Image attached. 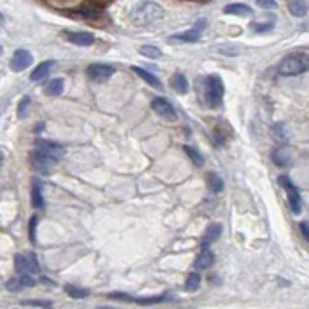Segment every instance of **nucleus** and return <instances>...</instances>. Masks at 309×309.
I'll return each mask as SVG.
<instances>
[{
	"mask_svg": "<svg viewBox=\"0 0 309 309\" xmlns=\"http://www.w3.org/2000/svg\"><path fill=\"white\" fill-rule=\"evenodd\" d=\"M162 17H164L162 6H159L157 2H151V0L136 4L132 8V12H130V19H132L134 25H137V27L153 25V23H157Z\"/></svg>",
	"mask_w": 309,
	"mask_h": 309,
	"instance_id": "1",
	"label": "nucleus"
},
{
	"mask_svg": "<svg viewBox=\"0 0 309 309\" xmlns=\"http://www.w3.org/2000/svg\"><path fill=\"white\" fill-rule=\"evenodd\" d=\"M309 69V56L308 54H290L279 63V73L282 76H296L306 73Z\"/></svg>",
	"mask_w": 309,
	"mask_h": 309,
	"instance_id": "2",
	"label": "nucleus"
},
{
	"mask_svg": "<svg viewBox=\"0 0 309 309\" xmlns=\"http://www.w3.org/2000/svg\"><path fill=\"white\" fill-rule=\"evenodd\" d=\"M206 100L210 107H220L223 100V82L218 74H210L206 78Z\"/></svg>",
	"mask_w": 309,
	"mask_h": 309,
	"instance_id": "3",
	"label": "nucleus"
},
{
	"mask_svg": "<svg viewBox=\"0 0 309 309\" xmlns=\"http://www.w3.org/2000/svg\"><path fill=\"white\" fill-rule=\"evenodd\" d=\"M29 161H31V166H33L36 172H40V174H52V172H54V166H56V159L50 157V155H46V153H42V151H38V149H34V151L31 153Z\"/></svg>",
	"mask_w": 309,
	"mask_h": 309,
	"instance_id": "4",
	"label": "nucleus"
},
{
	"mask_svg": "<svg viewBox=\"0 0 309 309\" xmlns=\"http://www.w3.org/2000/svg\"><path fill=\"white\" fill-rule=\"evenodd\" d=\"M109 298H115V300H122V302H134V304H139V306H153V304H162V302H170L174 296L172 294H162V296H151V298H137V296H128L124 292H111L107 294Z\"/></svg>",
	"mask_w": 309,
	"mask_h": 309,
	"instance_id": "5",
	"label": "nucleus"
},
{
	"mask_svg": "<svg viewBox=\"0 0 309 309\" xmlns=\"http://www.w3.org/2000/svg\"><path fill=\"white\" fill-rule=\"evenodd\" d=\"M15 264V269L19 271V273H31V275H34V273H38L40 271V265H38V260H36V256L34 254H31V252H25V254H17L14 260Z\"/></svg>",
	"mask_w": 309,
	"mask_h": 309,
	"instance_id": "6",
	"label": "nucleus"
},
{
	"mask_svg": "<svg viewBox=\"0 0 309 309\" xmlns=\"http://www.w3.org/2000/svg\"><path fill=\"white\" fill-rule=\"evenodd\" d=\"M205 27H206V21L205 19H199V21L193 25V29L177 33V34H172L168 40H170V42H197V40L201 38Z\"/></svg>",
	"mask_w": 309,
	"mask_h": 309,
	"instance_id": "7",
	"label": "nucleus"
},
{
	"mask_svg": "<svg viewBox=\"0 0 309 309\" xmlns=\"http://www.w3.org/2000/svg\"><path fill=\"white\" fill-rule=\"evenodd\" d=\"M86 74L92 82H105L115 74V69L111 65H105V63H92L86 69Z\"/></svg>",
	"mask_w": 309,
	"mask_h": 309,
	"instance_id": "8",
	"label": "nucleus"
},
{
	"mask_svg": "<svg viewBox=\"0 0 309 309\" xmlns=\"http://www.w3.org/2000/svg\"><path fill=\"white\" fill-rule=\"evenodd\" d=\"M279 185L280 187H284L286 191H288V205H290V210L294 212V214H300L302 212V201H300V193L296 189V185L290 181V177L286 176H280L279 177Z\"/></svg>",
	"mask_w": 309,
	"mask_h": 309,
	"instance_id": "9",
	"label": "nucleus"
},
{
	"mask_svg": "<svg viewBox=\"0 0 309 309\" xmlns=\"http://www.w3.org/2000/svg\"><path fill=\"white\" fill-rule=\"evenodd\" d=\"M31 63H33L31 52L23 50V48H19V50H15L14 56L10 58V69H12L14 73H19V71H25Z\"/></svg>",
	"mask_w": 309,
	"mask_h": 309,
	"instance_id": "10",
	"label": "nucleus"
},
{
	"mask_svg": "<svg viewBox=\"0 0 309 309\" xmlns=\"http://www.w3.org/2000/svg\"><path fill=\"white\" fill-rule=\"evenodd\" d=\"M151 107H153V111L159 117L166 118V120H174L176 118V109L172 107V103L168 102V100H164V98H155L151 102Z\"/></svg>",
	"mask_w": 309,
	"mask_h": 309,
	"instance_id": "11",
	"label": "nucleus"
},
{
	"mask_svg": "<svg viewBox=\"0 0 309 309\" xmlns=\"http://www.w3.org/2000/svg\"><path fill=\"white\" fill-rule=\"evenodd\" d=\"M34 147L38 149V151H42V153H46V155H50V157H54L56 161H59L65 155V151H63V147L59 143L48 141V139H36L34 141Z\"/></svg>",
	"mask_w": 309,
	"mask_h": 309,
	"instance_id": "12",
	"label": "nucleus"
},
{
	"mask_svg": "<svg viewBox=\"0 0 309 309\" xmlns=\"http://www.w3.org/2000/svg\"><path fill=\"white\" fill-rule=\"evenodd\" d=\"M65 36H67L69 42H73L76 46H92L94 40H96L92 33H84V31H80V33H67Z\"/></svg>",
	"mask_w": 309,
	"mask_h": 309,
	"instance_id": "13",
	"label": "nucleus"
},
{
	"mask_svg": "<svg viewBox=\"0 0 309 309\" xmlns=\"http://www.w3.org/2000/svg\"><path fill=\"white\" fill-rule=\"evenodd\" d=\"M132 71H134L136 74H137V76H139L141 80H145V82H147L149 86H153V88H157V90H161V88H162L161 80H159V78H157L155 74L149 73V71H145V69H141V67H137V65H134Z\"/></svg>",
	"mask_w": 309,
	"mask_h": 309,
	"instance_id": "14",
	"label": "nucleus"
},
{
	"mask_svg": "<svg viewBox=\"0 0 309 309\" xmlns=\"http://www.w3.org/2000/svg\"><path fill=\"white\" fill-rule=\"evenodd\" d=\"M31 203L34 208H44V197H42V183L38 179L33 181V189H31Z\"/></svg>",
	"mask_w": 309,
	"mask_h": 309,
	"instance_id": "15",
	"label": "nucleus"
},
{
	"mask_svg": "<svg viewBox=\"0 0 309 309\" xmlns=\"http://www.w3.org/2000/svg\"><path fill=\"white\" fill-rule=\"evenodd\" d=\"M220 235H221L220 223H212V225H208L205 237H203V248H208L216 239H220Z\"/></svg>",
	"mask_w": 309,
	"mask_h": 309,
	"instance_id": "16",
	"label": "nucleus"
},
{
	"mask_svg": "<svg viewBox=\"0 0 309 309\" xmlns=\"http://www.w3.org/2000/svg\"><path fill=\"white\" fill-rule=\"evenodd\" d=\"M225 14L229 15H239V17H250L254 12H252L250 6H246V4H229V6H225V10H223Z\"/></svg>",
	"mask_w": 309,
	"mask_h": 309,
	"instance_id": "17",
	"label": "nucleus"
},
{
	"mask_svg": "<svg viewBox=\"0 0 309 309\" xmlns=\"http://www.w3.org/2000/svg\"><path fill=\"white\" fill-rule=\"evenodd\" d=\"M54 67V61L52 59H48V61H42L33 73H31V80L33 82H38V80H44L46 76H48V73H50V69Z\"/></svg>",
	"mask_w": 309,
	"mask_h": 309,
	"instance_id": "18",
	"label": "nucleus"
},
{
	"mask_svg": "<svg viewBox=\"0 0 309 309\" xmlns=\"http://www.w3.org/2000/svg\"><path fill=\"white\" fill-rule=\"evenodd\" d=\"M170 86L176 90L177 94H187V88H189L187 78H185V74L183 73H174L172 74V78H170Z\"/></svg>",
	"mask_w": 309,
	"mask_h": 309,
	"instance_id": "19",
	"label": "nucleus"
},
{
	"mask_svg": "<svg viewBox=\"0 0 309 309\" xmlns=\"http://www.w3.org/2000/svg\"><path fill=\"white\" fill-rule=\"evenodd\" d=\"M74 15H78V17H84V19H100L102 17V10L100 8H96V6H90V4H84V6H80Z\"/></svg>",
	"mask_w": 309,
	"mask_h": 309,
	"instance_id": "20",
	"label": "nucleus"
},
{
	"mask_svg": "<svg viewBox=\"0 0 309 309\" xmlns=\"http://www.w3.org/2000/svg\"><path fill=\"white\" fill-rule=\"evenodd\" d=\"M212 264H214V254L208 248H203V252L195 260V269H208Z\"/></svg>",
	"mask_w": 309,
	"mask_h": 309,
	"instance_id": "21",
	"label": "nucleus"
},
{
	"mask_svg": "<svg viewBox=\"0 0 309 309\" xmlns=\"http://www.w3.org/2000/svg\"><path fill=\"white\" fill-rule=\"evenodd\" d=\"M273 162L277 166H286L290 162V151L288 147H277L273 151Z\"/></svg>",
	"mask_w": 309,
	"mask_h": 309,
	"instance_id": "22",
	"label": "nucleus"
},
{
	"mask_svg": "<svg viewBox=\"0 0 309 309\" xmlns=\"http://www.w3.org/2000/svg\"><path fill=\"white\" fill-rule=\"evenodd\" d=\"M63 78H54V80H50L48 84H46L44 88V94L46 96H50V98H56V96H59L61 92H63Z\"/></svg>",
	"mask_w": 309,
	"mask_h": 309,
	"instance_id": "23",
	"label": "nucleus"
},
{
	"mask_svg": "<svg viewBox=\"0 0 309 309\" xmlns=\"http://www.w3.org/2000/svg\"><path fill=\"white\" fill-rule=\"evenodd\" d=\"M288 10L290 14L296 15V17H302V15L308 14V4L304 0H290L288 2Z\"/></svg>",
	"mask_w": 309,
	"mask_h": 309,
	"instance_id": "24",
	"label": "nucleus"
},
{
	"mask_svg": "<svg viewBox=\"0 0 309 309\" xmlns=\"http://www.w3.org/2000/svg\"><path fill=\"white\" fill-rule=\"evenodd\" d=\"M65 292L74 300H82V298L90 296L88 288H82V286H76V284H65Z\"/></svg>",
	"mask_w": 309,
	"mask_h": 309,
	"instance_id": "25",
	"label": "nucleus"
},
{
	"mask_svg": "<svg viewBox=\"0 0 309 309\" xmlns=\"http://www.w3.org/2000/svg\"><path fill=\"white\" fill-rule=\"evenodd\" d=\"M208 189L212 193H220L223 189V179L218 174H208Z\"/></svg>",
	"mask_w": 309,
	"mask_h": 309,
	"instance_id": "26",
	"label": "nucleus"
},
{
	"mask_svg": "<svg viewBox=\"0 0 309 309\" xmlns=\"http://www.w3.org/2000/svg\"><path fill=\"white\" fill-rule=\"evenodd\" d=\"M139 54L145 56V58H151V59L162 58V52L157 48V46H141V48H139Z\"/></svg>",
	"mask_w": 309,
	"mask_h": 309,
	"instance_id": "27",
	"label": "nucleus"
},
{
	"mask_svg": "<svg viewBox=\"0 0 309 309\" xmlns=\"http://www.w3.org/2000/svg\"><path fill=\"white\" fill-rule=\"evenodd\" d=\"M199 284H201V275L199 273H191L187 277V280H185V290L187 292H195L199 288Z\"/></svg>",
	"mask_w": 309,
	"mask_h": 309,
	"instance_id": "28",
	"label": "nucleus"
},
{
	"mask_svg": "<svg viewBox=\"0 0 309 309\" xmlns=\"http://www.w3.org/2000/svg\"><path fill=\"white\" fill-rule=\"evenodd\" d=\"M273 137L275 139H279V141H284V139H288V130H286V126L282 124V122H279V124H275L273 128Z\"/></svg>",
	"mask_w": 309,
	"mask_h": 309,
	"instance_id": "29",
	"label": "nucleus"
},
{
	"mask_svg": "<svg viewBox=\"0 0 309 309\" xmlns=\"http://www.w3.org/2000/svg\"><path fill=\"white\" fill-rule=\"evenodd\" d=\"M185 153H187V157H189V159H191L193 162H195V164H197V166H203V162H205V159H203V155H201V153H199V151H197V149L195 147H191V145H185Z\"/></svg>",
	"mask_w": 309,
	"mask_h": 309,
	"instance_id": "30",
	"label": "nucleus"
},
{
	"mask_svg": "<svg viewBox=\"0 0 309 309\" xmlns=\"http://www.w3.org/2000/svg\"><path fill=\"white\" fill-rule=\"evenodd\" d=\"M21 306H33V308H52V302L48 300H23Z\"/></svg>",
	"mask_w": 309,
	"mask_h": 309,
	"instance_id": "31",
	"label": "nucleus"
},
{
	"mask_svg": "<svg viewBox=\"0 0 309 309\" xmlns=\"http://www.w3.org/2000/svg\"><path fill=\"white\" fill-rule=\"evenodd\" d=\"M36 221H38L36 216H33V218L29 220V239L33 244L36 242Z\"/></svg>",
	"mask_w": 309,
	"mask_h": 309,
	"instance_id": "32",
	"label": "nucleus"
},
{
	"mask_svg": "<svg viewBox=\"0 0 309 309\" xmlns=\"http://www.w3.org/2000/svg\"><path fill=\"white\" fill-rule=\"evenodd\" d=\"M29 103L31 100L25 96V98H21V102H19V107H17V117H25V113H27V109H29Z\"/></svg>",
	"mask_w": 309,
	"mask_h": 309,
	"instance_id": "33",
	"label": "nucleus"
},
{
	"mask_svg": "<svg viewBox=\"0 0 309 309\" xmlns=\"http://www.w3.org/2000/svg\"><path fill=\"white\" fill-rule=\"evenodd\" d=\"M271 29H273L271 23H252V31H256V33H265V31Z\"/></svg>",
	"mask_w": 309,
	"mask_h": 309,
	"instance_id": "34",
	"label": "nucleus"
},
{
	"mask_svg": "<svg viewBox=\"0 0 309 309\" xmlns=\"http://www.w3.org/2000/svg\"><path fill=\"white\" fill-rule=\"evenodd\" d=\"M21 286H23V284H21V280L19 279H10L8 282H6V288H8V290H12V292H17Z\"/></svg>",
	"mask_w": 309,
	"mask_h": 309,
	"instance_id": "35",
	"label": "nucleus"
},
{
	"mask_svg": "<svg viewBox=\"0 0 309 309\" xmlns=\"http://www.w3.org/2000/svg\"><path fill=\"white\" fill-rule=\"evenodd\" d=\"M258 6H262V8H271V10H275L277 8V2L275 0H258Z\"/></svg>",
	"mask_w": 309,
	"mask_h": 309,
	"instance_id": "36",
	"label": "nucleus"
},
{
	"mask_svg": "<svg viewBox=\"0 0 309 309\" xmlns=\"http://www.w3.org/2000/svg\"><path fill=\"white\" fill-rule=\"evenodd\" d=\"M300 231H302L304 239H306V240H309V223H308V221H302V223H300Z\"/></svg>",
	"mask_w": 309,
	"mask_h": 309,
	"instance_id": "37",
	"label": "nucleus"
}]
</instances>
